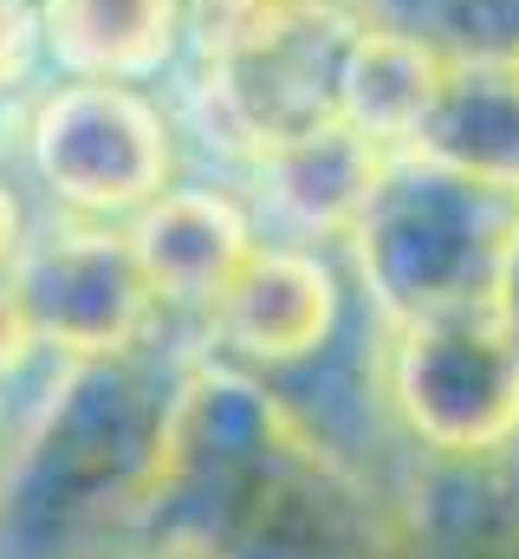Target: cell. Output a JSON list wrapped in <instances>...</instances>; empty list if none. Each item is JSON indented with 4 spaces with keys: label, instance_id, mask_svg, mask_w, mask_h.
Here are the masks:
<instances>
[{
    "label": "cell",
    "instance_id": "cell-1",
    "mask_svg": "<svg viewBox=\"0 0 519 559\" xmlns=\"http://www.w3.org/2000/svg\"><path fill=\"white\" fill-rule=\"evenodd\" d=\"M156 559H409V501H384L241 384L176 404L156 501Z\"/></svg>",
    "mask_w": 519,
    "mask_h": 559
},
{
    "label": "cell",
    "instance_id": "cell-2",
    "mask_svg": "<svg viewBox=\"0 0 519 559\" xmlns=\"http://www.w3.org/2000/svg\"><path fill=\"white\" fill-rule=\"evenodd\" d=\"M176 411L143 404L124 378H79L65 404L39 423L0 481V559H85L105 534H136Z\"/></svg>",
    "mask_w": 519,
    "mask_h": 559
},
{
    "label": "cell",
    "instance_id": "cell-3",
    "mask_svg": "<svg viewBox=\"0 0 519 559\" xmlns=\"http://www.w3.org/2000/svg\"><path fill=\"white\" fill-rule=\"evenodd\" d=\"M396 411L442 462L507 455L519 442V325L487 299H461L402 325L396 345Z\"/></svg>",
    "mask_w": 519,
    "mask_h": 559
},
{
    "label": "cell",
    "instance_id": "cell-4",
    "mask_svg": "<svg viewBox=\"0 0 519 559\" xmlns=\"http://www.w3.org/2000/svg\"><path fill=\"white\" fill-rule=\"evenodd\" d=\"M13 293L33 319V338L72 358H118L156 306V286L143 274L136 248L118 235L46 241L39 254L20 261Z\"/></svg>",
    "mask_w": 519,
    "mask_h": 559
},
{
    "label": "cell",
    "instance_id": "cell-5",
    "mask_svg": "<svg viewBox=\"0 0 519 559\" xmlns=\"http://www.w3.org/2000/svg\"><path fill=\"white\" fill-rule=\"evenodd\" d=\"M221 345L248 365H299L312 352H325L331 325H338V280L318 254L299 248H254L248 267L221 286V299L208 306Z\"/></svg>",
    "mask_w": 519,
    "mask_h": 559
},
{
    "label": "cell",
    "instance_id": "cell-6",
    "mask_svg": "<svg viewBox=\"0 0 519 559\" xmlns=\"http://www.w3.org/2000/svg\"><path fill=\"white\" fill-rule=\"evenodd\" d=\"M143 274L156 286V299H182V306H215L221 286L248 267L254 235L241 222L234 202L221 195H162L136 235H130Z\"/></svg>",
    "mask_w": 519,
    "mask_h": 559
},
{
    "label": "cell",
    "instance_id": "cell-7",
    "mask_svg": "<svg viewBox=\"0 0 519 559\" xmlns=\"http://www.w3.org/2000/svg\"><path fill=\"white\" fill-rule=\"evenodd\" d=\"M409 559H519V468L474 455L415 488Z\"/></svg>",
    "mask_w": 519,
    "mask_h": 559
},
{
    "label": "cell",
    "instance_id": "cell-8",
    "mask_svg": "<svg viewBox=\"0 0 519 559\" xmlns=\"http://www.w3.org/2000/svg\"><path fill=\"white\" fill-rule=\"evenodd\" d=\"M26 13H20V0H0V79H13L20 66H26Z\"/></svg>",
    "mask_w": 519,
    "mask_h": 559
},
{
    "label": "cell",
    "instance_id": "cell-9",
    "mask_svg": "<svg viewBox=\"0 0 519 559\" xmlns=\"http://www.w3.org/2000/svg\"><path fill=\"white\" fill-rule=\"evenodd\" d=\"M20 261V209H13V195L0 189V274Z\"/></svg>",
    "mask_w": 519,
    "mask_h": 559
},
{
    "label": "cell",
    "instance_id": "cell-10",
    "mask_svg": "<svg viewBox=\"0 0 519 559\" xmlns=\"http://www.w3.org/2000/svg\"><path fill=\"white\" fill-rule=\"evenodd\" d=\"M500 306L514 312V325H519V248L507 254V267H500Z\"/></svg>",
    "mask_w": 519,
    "mask_h": 559
},
{
    "label": "cell",
    "instance_id": "cell-11",
    "mask_svg": "<svg viewBox=\"0 0 519 559\" xmlns=\"http://www.w3.org/2000/svg\"><path fill=\"white\" fill-rule=\"evenodd\" d=\"M124 559H156V554H124Z\"/></svg>",
    "mask_w": 519,
    "mask_h": 559
}]
</instances>
